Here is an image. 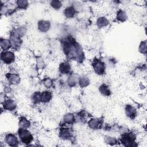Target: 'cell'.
Segmentation results:
<instances>
[{
  "label": "cell",
  "mask_w": 147,
  "mask_h": 147,
  "mask_svg": "<svg viewBox=\"0 0 147 147\" xmlns=\"http://www.w3.org/2000/svg\"><path fill=\"white\" fill-rule=\"evenodd\" d=\"M19 138L24 144H29L33 141V136L26 129L20 128L18 131Z\"/></svg>",
  "instance_id": "1"
},
{
  "label": "cell",
  "mask_w": 147,
  "mask_h": 147,
  "mask_svg": "<svg viewBox=\"0 0 147 147\" xmlns=\"http://www.w3.org/2000/svg\"><path fill=\"white\" fill-rule=\"evenodd\" d=\"M92 67L95 72L98 75H102L105 73V65L101 60L99 59H95L92 63Z\"/></svg>",
  "instance_id": "2"
},
{
  "label": "cell",
  "mask_w": 147,
  "mask_h": 147,
  "mask_svg": "<svg viewBox=\"0 0 147 147\" xmlns=\"http://www.w3.org/2000/svg\"><path fill=\"white\" fill-rule=\"evenodd\" d=\"M1 59L4 63L9 64L14 61L15 56L12 52L9 51H3L1 52Z\"/></svg>",
  "instance_id": "3"
},
{
  "label": "cell",
  "mask_w": 147,
  "mask_h": 147,
  "mask_svg": "<svg viewBox=\"0 0 147 147\" xmlns=\"http://www.w3.org/2000/svg\"><path fill=\"white\" fill-rule=\"evenodd\" d=\"M135 136L133 133H126L121 138V142L125 146H131L134 142Z\"/></svg>",
  "instance_id": "4"
},
{
  "label": "cell",
  "mask_w": 147,
  "mask_h": 147,
  "mask_svg": "<svg viewBox=\"0 0 147 147\" xmlns=\"http://www.w3.org/2000/svg\"><path fill=\"white\" fill-rule=\"evenodd\" d=\"M5 141L7 144L10 146H16L18 142L17 137L13 134H8L6 136Z\"/></svg>",
  "instance_id": "5"
},
{
  "label": "cell",
  "mask_w": 147,
  "mask_h": 147,
  "mask_svg": "<svg viewBox=\"0 0 147 147\" xmlns=\"http://www.w3.org/2000/svg\"><path fill=\"white\" fill-rule=\"evenodd\" d=\"M51 27V24L48 21L41 20L38 22V29L40 32H46Z\"/></svg>",
  "instance_id": "6"
},
{
  "label": "cell",
  "mask_w": 147,
  "mask_h": 147,
  "mask_svg": "<svg viewBox=\"0 0 147 147\" xmlns=\"http://www.w3.org/2000/svg\"><path fill=\"white\" fill-rule=\"evenodd\" d=\"M3 106L5 109L9 111H13L16 107V104L13 100L7 99L3 102Z\"/></svg>",
  "instance_id": "7"
},
{
  "label": "cell",
  "mask_w": 147,
  "mask_h": 147,
  "mask_svg": "<svg viewBox=\"0 0 147 147\" xmlns=\"http://www.w3.org/2000/svg\"><path fill=\"white\" fill-rule=\"evenodd\" d=\"M88 123L91 129H98L102 125V121L98 118H92L88 121Z\"/></svg>",
  "instance_id": "8"
},
{
  "label": "cell",
  "mask_w": 147,
  "mask_h": 147,
  "mask_svg": "<svg viewBox=\"0 0 147 147\" xmlns=\"http://www.w3.org/2000/svg\"><path fill=\"white\" fill-rule=\"evenodd\" d=\"M59 69L60 72L63 74H68L70 72L71 66L69 63L67 62H63L59 65Z\"/></svg>",
  "instance_id": "9"
},
{
  "label": "cell",
  "mask_w": 147,
  "mask_h": 147,
  "mask_svg": "<svg viewBox=\"0 0 147 147\" xmlns=\"http://www.w3.org/2000/svg\"><path fill=\"white\" fill-rule=\"evenodd\" d=\"M125 113L128 117L130 118H133L136 115L137 111H136V109L133 106H132L131 105H126L125 107Z\"/></svg>",
  "instance_id": "10"
},
{
  "label": "cell",
  "mask_w": 147,
  "mask_h": 147,
  "mask_svg": "<svg viewBox=\"0 0 147 147\" xmlns=\"http://www.w3.org/2000/svg\"><path fill=\"white\" fill-rule=\"evenodd\" d=\"M79 76L75 73L71 74L68 79V84L69 86L72 87L75 86L79 82Z\"/></svg>",
  "instance_id": "11"
},
{
  "label": "cell",
  "mask_w": 147,
  "mask_h": 147,
  "mask_svg": "<svg viewBox=\"0 0 147 147\" xmlns=\"http://www.w3.org/2000/svg\"><path fill=\"white\" fill-rule=\"evenodd\" d=\"M76 11L73 6L67 7L64 10V14L67 18H72L76 14Z\"/></svg>",
  "instance_id": "12"
},
{
  "label": "cell",
  "mask_w": 147,
  "mask_h": 147,
  "mask_svg": "<svg viewBox=\"0 0 147 147\" xmlns=\"http://www.w3.org/2000/svg\"><path fill=\"white\" fill-rule=\"evenodd\" d=\"M59 136L63 140H68L71 137V133L68 128H61L60 130Z\"/></svg>",
  "instance_id": "13"
},
{
  "label": "cell",
  "mask_w": 147,
  "mask_h": 147,
  "mask_svg": "<svg viewBox=\"0 0 147 147\" xmlns=\"http://www.w3.org/2000/svg\"><path fill=\"white\" fill-rule=\"evenodd\" d=\"M8 82L11 84H17L19 83L20 79L19 76L16 74H10L7 77Z\"/></svg>",
  "instance_id": "14"
},
{
  "label": "cell",
  "mask_w": 147,
  "mask_h": 147,
  "mask_svg": "<svg viewBox=\"0 0 147 147\" xmlns=\"http://www.w3.org/2000/svg\"><path fill=\"white\" fill-rule=\"evenodd\" d=\"M52 98V94L50 91H45L41 92V102H48Z\"/></svg>",
  "instance_id": "15"
},
{
  "label": "cell",
  "mask_w": 147,
  "mask_h": 147,
  "mask_svg": "<svg viewBox=\"0 0 147 147\" xmlns=\"http://www.w3.org/2000/svg\"><path fill=\"white\" fill-rule=\"evenodd\" d=\"M20 37L17 36L16 34H13L11 36V38L10 40L11 46L14 47H18L20 45L21 40H20Z\"/></svg>",
  "instance_id": "16"
},
{
  "label": "cell",
  "mask_w": 147,
  "mask_h": 147,
  "mask_svg": "<svg viewBox=\"0 0 147 147\" xmlns=\"http://www.w3.org/2000/svg\"><path fill=\"white\" fill-rule=\"evenodd\" d=\"M99 90L100 92L105 96H109L110 95V90L109 89V87L105 84H102L100 85Z\"/></svg>",
  "instance_id": "17"
},
{
  "label": "cell",
  "mask_w": 147,
  "mask_h": 147,
  "mask_svg": "<svg viewBox=\"0 0 147 147\" xmlns=\"http://www.w3.org/2000/svg\"><path fill=\"white\" fill-rule=\"evenodd\" d=\"M1 48L4 51H7V49H9L10 48V47L11 46L10 40L1 38Z\"/></svg>",
  "instance_id": "18"
},
{
  "label": "cell",
  "mask_w": 147,
  "mask_h": 147,
  "mask_svg": "<svg viewBox=\"0 0 147 147\" xmlns=\"http://www.w3.org/2000/svg\"><path fill=\"white\" fill-rule=\"evenodd\" d=\"M19 125L21 128L28 129L30 126V123L27 119H26L24 117H22L20 119Z\"/></svg>",
  "instance_id": "19"
},
{
  "label": "cell",
  "mask_w": 147,
  "mask_h": 147,
  "mask_svg": "<svg viewBox=\"0 0 147 147\" xmlns=\"http://www.w3.org/2000/svg\"><path fill=\"white\" fill-rule=\"evenodd\" d=\"M90 83L89 79L86 76H83L81 77H79V82L78 83L82 87H85L88 85Z\"/></svg>",
  "instance_id": "20"
},
{
  "label": "cell",
  "mask_w": 147,
  "mask_h": 147,
  "mask_svg": "<svg viewBox=\"0 0 147 147\" xmlns=\"http://www.w3.org/2000/svg\"><path fill=\"white\" fill-rule=\"evenodd\" d=\"M108 23H109V21L107 20V18L105 17H103L98 18L97 20V21H96L97 26L99 28L104 27V26H106L108 24Z\"/></svg>",
  "instance_id": "21"
},
{
  "label": "cell",
  "mask_w": 147,
  "mask_h": 147,
  "mask_svg": "<svg viewBox=\"0 0 147 147\" xmlns=\"http://www.w3.org/2000/svg\"><path fill=\"white\" fill-rule=\"evenodd\" d=\"M116 18L119 21H121V22L125 21L127 18L126 14L123 10H119L117 13V17Z\"/></svg>",
  "instance_id": "22"
},
{
  "label": "cell",
  "mask_w": 147,
  "mask_h": 147,
  "mask_svg": "<svg viewBox=\"0 0 147 147\" xmlns=\"http://www.w3.org/2000/svg\"><path fill=\"white\" fill-rule=\"evenodd\" d=\"M75 119V117L72 114H67L64 117V122L68 124H71L74 123Z\"/></svg>",
  "instance_id": "23"
},
{
  "label": "cell",
  "mask_w": 147,
  "mask_h": 147,
  "mask_svg": "<svg viewBox=\"0 0 147 147\" xmlns=\"http://www.w3.org/2000/svg\"><path fill=\"white\" fill-rule=\"evenodd\" d=\"M16 4L19 9H26L28 6V1H24V0H20L17 1L16 2Z\"/></svg>",
  "instance_id": "24"
},
{
  "label": "cell",
  "mask_w": 147,
  "mask_h": 147,
  "mask_svg": "<svg viewBox=\"0 0 147 147\" xmlns=\"http://www.w3.org/2000/svg\"><path fill=\"white\" fill-rule=\"evenodd\" d=\"M51 6L55 10H58L60 9L62 6V3L60 1H52L50 2Z\"/></svg>",
  "instance_id": "25"
},
{
  "label": "cell",
  "mask_w": 147,
  "mask_h": 147,
  "mask_svg": "<svg viewBox=\"0 0 147 147\" xmlns=\"http://www.w3.org/2000/svg\"><path fill=\"white\" fill-rule=\"evenodd\" d=\"M139 51L142 53H145L146 52V43L145 41H142L140 44Z\"/></svg>",
  "instance_id": "26"
},
{
  "label": "cell",
  "mask_w": 147,
  "mask_h": 147,
  "mask_svg": "<svg viewBox=\"0 0 147 147\" xmlns=\"http://www.w3.org/2000/svg\"><path fill=\"white\" fill-rule=\"evenodd\" d=\"M44 84L45 87H47V88H50L52 86V84H53V82L52 81L51 79H45L44 80Z\"/></svg>",
  "instance_id": "27"
},
{
  "label": "cell",
  "mask_w": 147,
  "mask_h": 147,
  "mask_svg": "<svg viewBox=\"0 0 147 147\" xmlns=\"http://www.w3.org/2000/svg\"><path fill=\"white\" fill-rule=\"evenodd\" d=\"M7 7L5 5H2L1 6V13L3 14H5L6 13H7Z\"/></svg>",
  "instance_id": "28"
},
{
  "label": "cell",
  "mask_w": 147,
  "mask_h": 147,
  "mask_svg": "<svg viewBox=\"0 0 147 147\" xmlns=\"http://www.w3.org/2000/svg\"><path fill=\"white\" fill-rule=\"evenodd\" d=\"M4 91L5 93H9L11 91V88L10 87L7 86V87H5V88H4Z\"/></svg>",
  "instance_id": "29"
}]
</instances>
